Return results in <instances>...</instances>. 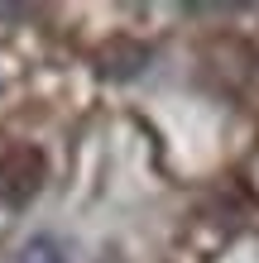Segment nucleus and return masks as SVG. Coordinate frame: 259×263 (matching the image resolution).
I'll return each mask as SVG.
<instances>
[{
    "mask_svg": "<svg viewBox=\"0 0 259 263\" xmlns=\"http://www.w3.org/2000/svg\"><path fill=\"white\" fill-rule=\"evenodd\" d=\"M149 67V48L140 39H111L96 48V72L106 82H130V77H140Z\"/></svg>",
    "mask_w": 259,
    "mask_h": 263,
    "instance_id": "obj_2",
    "label": "nucleus"
},
{
    "mask_svg": "<svg viewBox=\"0 0 259 263\" xmlns=\"http://www.w3.org/2000/svg\"><path fill=\"white\" fill-rule=\"evenodd\" d=\"M14 263H67V254H63V244L53 235H39V239H29L24 249L14 254Z\"/></svg>",
    "mask_w": 259,
    "mask_h": 263,
    "instance_id": "obj_3",
    "label": "nucleus"
},
{
    "mask_svg": "<svg viewBox=\"0 0 259 263\" xmlns=\"http://www.w3.org/2000/svg\"><path fill=\"white\" fill-rule=\"evenodd\" d=\"M43 177H48V163H43L39 148H29V144L5 148L0 153V206H10V211L29 206L43 192Z\"/></svg>",
    "mask_w": 259,
    "mask_h": 263,
    "instance_id": "obj_1",
    "label": "nucleus"
}]
</instances>
